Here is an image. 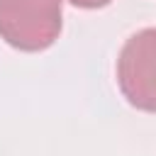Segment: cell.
I'll return each mask as SVG.
<instances>
[{"label": "cell", "mask_w": 156, "mask_h": 156, "mask_svg": "<svg viewBox=\"0 0 156 156\" xmlns=\"http://www.w3.org/2000/svg\"><path fill=\"white\" fill-rule=\"evenodd\" d=\"M117 83L132 107L156 112V27L127 39L117 58Z\"/></svg>", "instance_id": "obj_2"}, {"label": "cell", "mask_w": 156, "mask_h": 156, "mask_svg": "<svg viewBox=\"0 0 156 156\" xmlns=\"http://www.w3.org/2000/svg\"><path fill=\"white\" fill-rule=\"evenodd\" d=\"M68 2L76 5V7H83V10H98V7L110 5L112 0H68Z\"/></svg>", "instance_id": "obj_3"}, {"label": "cell", "mask_w": 156, "mask_h": 156, "mask_svg": "<svg viewBox=\"0 0 156 156\" xmlns=\"http://www.w3.org/2000/svg\"><path fill=\"white\" fill-rule=\"evenodd\" d=\"M61 34V0H0V39L20 51H44Z\"/></svg>", "instance_id": "obj_1"}]
</instances>
